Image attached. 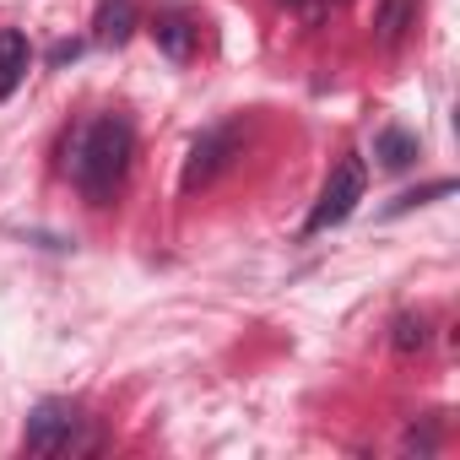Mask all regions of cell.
I'll list each match as a JSON object with an SVG mask.
<instances>
[{
    "label": "cell",
    "mask_w": 460,
    "mask_h": 460,
    "mask_svg": "<svg viewBox=\"0 0 460 460\" xmlns=\"http://www.w3.org/2000/svg\"><path fill=\"white\" fill-rule=\"evenodd\" d=\"M130 157H136V130L125 114H98L87 119L71 146H66V173L71 184L93 200V206H109L130 173Z\"/></svg>",
    "instance_id": "obj_1"
},
{
    "label": "cell",
    "mask_w": 460,
    "mask_h": 460,
    "mask_svg": "<svg viewBox=\"0 0 460 460\" xmlns=\"http://www.w3.org/2000/svg\"><path fill=\"white\" fill-rule=\"evenodd\" d=\"M82 428H87V417H82L71 401H39V406L28 411L22 444H28V455H44V460H55V455H71V449H82Z\"/></svg>",
    "instance_id": "obj_2"
},
{
    "label": "cell",
    "mask_w": 460,
    "mask_h": 460,
    "mask_svg": "<svg viewBox=\"0 0 460 460\" xmlns=\"http://www.w3.org/2000/svg\"><path fill=\"white\" fill-rule=\"evenodd\" d=\"M363 190H368V168H363V157H341L336 173L325 179V190H320L309 222H304V234H325V227H341V222L358 211Z\"/></svg>",
    "instance_id": "obj_3"
},
{
    "label": "cell",
    "mask_w": 460,
    "mask_h": 460,
    "mask_svg": "<svg viewBox=\"0 0 460 460\" xmlns=\"http://www.w3.org/2000/svg\"><path fill=\"white\" fill-rule=\"evenodd\" d=\"M239 136H244V125L239 119H222V125H211V130H200L195 141H190V157H184V190H200V184H211L227 163H234V152H239Z\"/></svg>",
    "instance_id": "obj_4"
},
{
    "label": "cell",
    "mask_w": 460,
    "mask_h": 460,
    "mask_svg": "<svg viewBox=\"0 0 460 460\" xmlns=\"http://www.w3.org/2000/svg\"><path fill=\"white\" fill-rule=\"evenodd\" d=\"M152 39H157V49H163L168 60H190L195 44H200V28H195L184 12H157V17H152Z\"/></svg>",
    "instance_id": "obj_5"
},
{
    "label": "cell",
    "mask_w": 460,
    "mask_h": 460,
    "mask_svg": "<svg viewBox=\"0 0 460 460\" xmlns=\"http://www.w3.org/2000/svg\"><path fill=\"white\" fill-rule=\"evenodd\" d=\"M28 66H33L28 33H17V28H0V103H6V98H12V93L22 87Z\"/></svg>",
    "instance_id": "obj_6"
},
{
    "label": "cell",
    "mask_w": 460,
    "mask_h": 460,
    "mask_svg": "<svg viewBox=\"0 0 460 460\" xmlns=\"http://www.w3.org/2000/svg\"><path fill=\"white\" fill-rule=\"evenodd\" d=\"M130 33H136V0H103L98 17H93V39L103 49H119Z\"/></svg>",
    "instance_id": "obj_7"
},
{
    "label": "cell",
    "mask_w": 460,
    "mask_h": 460,
    "mask_svg": "<svg viewBox=\"0 0 460 460\" xmlns=\"http://www.w3.org/2000/svg\"><path fill=\"white\" fill-rule=\"evenodd\" d=\"M406 28H417V0H379L374 6V39L385 49H395L406 39Z\"/></svg>",
    "instance_id": "obj_8"
},
{
    "label": "cell",
    "mask_w": 460,
    "mask_h": 460,
    "mask_svg": "<svg viewBox=\"0 0 460 460\" xmlns=\"http://www.w3.org/2000/svg\"><path fill=\"white\" fill-rule=\"evenodd\" d=\"M374 157H379V168H406L411 157H417V136L411 130H401V125H385L379 136H374Z\"/></svg>",
    "instance_id": "obj_9"
},
{
    "label": "cell",
    "mask_w": 460,
    "mask_h": 460,
    "mask_svg": "<svg viewBox=\"0 0 460 460\" xmlns=\"http://www.w3.org/2000/svg\"><path fill=\"white\" fill-rule=\"evenodd\" d=\"M390 347H395L401 358L422 352V347H428V320H422V314H401V320H395V336H390Z\"/></svg>",
    "instance_id": "obj_10"
},
{
    "label": "cell",
    "mask_w": 460,
    "mask_h": 460,
    "mask_svg": "<svg viewBox=\"0 0 460 460\" xmlns=\"http://www.w3.org/2000/svg\"><path fill=\"white\" fill-rule=\"evenodd\" d=\"M449 190H455L449 179H438V184H422V190H411V195H401V200L390 206V217H395V211H411V206H428V200H438V195H449Z\"/></svg>",
    "instance_id": "obj_11"
},
{
    "label": "cell",
    "mask_w": 460,
    "mask_h": 460,
    "mask_svg": "<svg viewBox=\"0 0 460 460\" xmlns=\"http://www.w3.org/2000/svg\"><path fill=\"white\" fill-rule=\"evenodd\" d=\"M55 66H66V60H76V44H55V55H49Z\"/></svg>",
    "instance_id": "obj_12"
},
{
    "label": "cell",
    "mask_w": 460,
    "mask_h": 460,
    "mask_svg": "<svg viewBox=\"0 0 460 460\" xmlns=\"http://www.w3.org/2000/svg\"><path fill=\"white\" fill-rule=\"evenodd\" d=\"M282 6H298V0H282Z\"/></svg>",
    "instance_id": "obj_13"
}]
</instances>
